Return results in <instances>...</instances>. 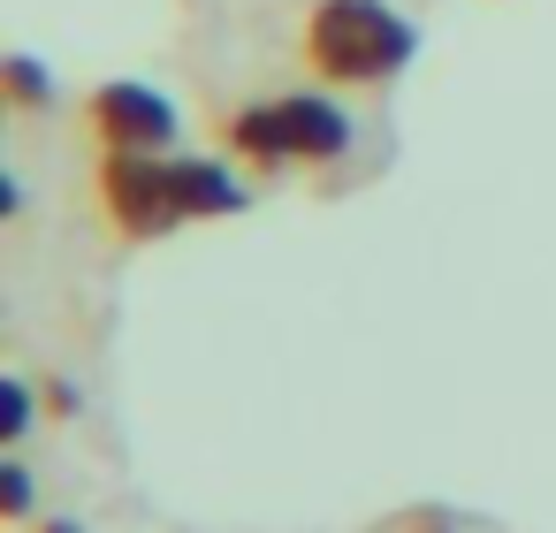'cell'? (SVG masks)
<instances>
[{
  "label": "cell",
  "instance_id": "obj_1",
  "mask_svg": "<svg viewBox=\"0 0 556 533\" xmlns=\"http://www.w3.org/2000/svg\"><path fill=\"white\" fill-rule=\"evenodd\" d=\"M298 62L328 92H381L419 62V24L389 0H313L298 24Z\"/></svg>",
  "mask_w": 556,
  "mask_h": 533
},
{
  "label": "cell",
  "instance_id": "obj_2",
  "mask_svg": "<svg viewBox=\"0 0 556 533\" xmlns=\"http://www.w3.org/2000/svg\"><path fill=\"white\" fill-rule=\"evenodd\" d=\"M100 221L123 237V244H161L184 229V206H176V153H100Z\"/></svg>",
  "mask_w": 556,
  "mask_h": 533
},
{
  "label": "cell",
  "instance_id": "obj_3",
  "mask_svg": "<svg viewBox=\"0 0 556 533\" xmlns=\"http://www.w3.org/2000/svg\"><path fill=\"white\" fill-rule=\"evenodd\" d=\"M85 138L100 153H176L184 145V115L168 92L138 85V77H108L85 92Z\"/></svg>",
  "mask_w": 556,
  "mask_h": 533
},
{
  "label": "cell",
  "instance_id": "obj_4",
  "mask_svg": "<svg viewBox=\"0 0 556 533\" xmlns=\"http://www.w3.org/2000/svg\"><path fill=\"white\" fill-rule=\"evenodd\" d=\"M275 123H282L290 168H305V176L343 168V161L358 153V123H351V107H343L328 85H313V92H275Z\"/></svg>",
  "mask_w": 556,
  "mask_h": 533
},
{
  "label": "cell",
  "instance_id": "obj_5",
  "mask_svg": "<svg viewBox=\"0 0 556 533\" xmlns=\"http://www.w3.org/2000/svg\"><path fill=\"white\" fill-rule=\"evenodd\" d=\"M176 206H184V229H191V221H237V214L252 206V183L237 176V161L176 153Z\"/></svg>",
  "mask_w": 556,
  "mask_h": 533
},
{
  "label": "cell",
  "instance_id": "obj_6",
  "mask_svg": "<svg viewBox=\"0 0 556 533\" xmlns=\"http://www.w3.org/2000/svg\"><path fill=\"white\" fill-rule=\"evenodd\" d=\"M222 153H229V161H237L244 176H282V168H290V145H282L275 100L229 107V115H222Z\"/></svg>",
  "mask_w": 556,
  "mask_h": 533
},
{
  "label": "cell",
  "instance_id": "obj_7",
  "mask_svg": "<svg viewBox=\"0 0 556 533\" xmlns=\"http://www.w3.org/2000/svg\"><path fill=\"white\" fill-rule=\"evenodd\" d=\"M0 100H9L16 115H47V107H54L47 62H39V54H9V62H0Z\"/></svg>",
  "mask_w": 556,
  "mask_h": 533
},
{
  "label": "cell",
  "instance_id": "obj_8",
  "mask_svg": "<svg viewBox=\"0 0 556 533\" xmlns=\"http://www.w3.org/2000/svg\"><path fill=\"white\" fill-rule=\"evenodd\" d=\"M31 419H39V396H31V373H0V442H31Z\"/></svg>",
  "mask_w": 556,
  "mask_h": 533
},
{
  "label": "cell",
  "instance_id": "obj_9",
  "mask_svg": "<svg viewBox=\"0 0 556 533\" xmlns=\"http://www.w3.org/2000/svg\"><path fill=\"white\" fill-rule=\"evenodd\" d=\"M0 510H9V518H31L39 510V487H31L24 457H9V472H0Z\"/></svg>",
  "mask_w": 556,
  "mask_h": 533
},
{
  "label": "cell",
  "instance_id": "obj_10",
  "mask_svg": "<svg viewBox=\"0 0 556 533\" xmlns=\"http://www.w3.org/2000/svg\"><path fill=\"white\" fill-rule=\"evenodd\" d=\"M39 533H85V525H77V518H47Z\"/></svg>",
  "mask_w": 556,
  "mask_h": 533
},
{
  "label": "cell",
  "instance_id": "obj_11",
  "mask_svg": "<svg viewBox=\"0 0 556 533\" xmlns=\"http://www.w3.org/2000/svg\"><path fill=\"white\" fill-rule=\"evenodd\" d=\"M404 533H457V525H442V518H419V525H404Z\"/></svg>",
  "mask_w": 556,
  "mask_h": 533
}]
</instances>
